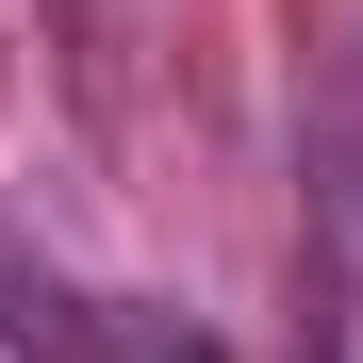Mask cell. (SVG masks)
<instances>
[{"instance_id":"1","label":"cell","mask_w":363,"mask_h":363,"mask_svg":"<svg viewBox=\"0 0 363 363\" xmlns=\"http://www.w3.org/2000/svg\"><path fill=\"white\" fill-rule=\"evenodd\" d=\"M0 330H17L33 363H50V347H67V363H231L215 330H182V314H133V330H116V314H83V297H50V281H17Z\"/></svg>"}]
</instances>
